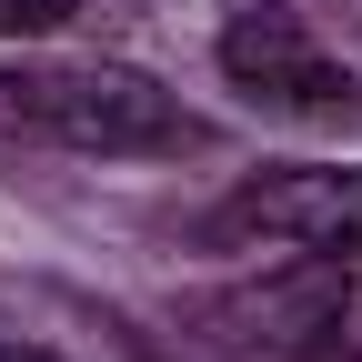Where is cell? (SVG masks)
<instances>
[{
    "label": "cell",
    "mask_w": 362,
    "mask_h": 362,
    "mask_svg": "<svg viewBox=\"0 0 362 362\" xmlns=\"http://www.w3.org/2000/svg\"><path fill=\"white\" fill-rule=\"evenodd\" d=\"M0 121L51 151H90V161H181L211 141V121L181 111V90H161L131 61H11Z\"/></svg>",
    "instance_id": "6da1fadb"
},
{
    "label": "cell",
    "mask_w": 362,
    "mask_h": 362,
    "mask_svg": "<svg viewBox=\"0 0 362 362\" xmlns=\"http://www.w3.org/2000/svg\"><path fill=\"white\" fill-rule=\"evenodd\" d=\"M211 61H221V81L252 111L292 121V131H362V71L302 11H282V0H242L211 30Z\"/></svg>",
    "instance_id": "7a4b0ae2"
},
{
    "label": "cell",
    "mask_w": 362,
    "mask_h": 362,
    "mask_svg": "<svg viewBox=\"0 0 362 362\" xmlns=\"http://www.w3.org/2000/svg\"><path fill=\"white\" fill-rule=\"evenodd\" d=\"M221 232L302 252V262H362V161H282L252 171L221 202Z\"/></svg>",
    "instance_id": "3957f363"
},
{
    "label": "cell",
    "mask_w": 362,
    "mask_h": 362,
    "mask_svg": "<svg viewBox=\"0 0 362 362\" xmlns=\"http://www.w3.org/2000/svg\"><path fill=\"white\" fill-rule=\"evenodd\" d=\"M101 0H0V40H51V30H81Z\"/></svg>",
    "instance_id": "277c9868"
},
{
    "label": "cell",
    "mask_w": 362,
    "mask_h": 362,
    "mask_svg": "<svg viewBox=\"0 0 362 362\" xmlns=\"http://www.w3.org/2000/svg\"><path fill=\"white\" fill-rule=\"evenodd\" d=\"M0 362H61V352H40V342H0Z\"/></svg>",
    "instance_id": "5b68a950"
},
{
    "label": "cell",
    "mask_w": 362,
    "mask_h": 362,
    "mask_svg": "<svg viewBox=\"0 0 362 362\" xmlns=\"http://www.w3.org/2000/svg\"><path fill=\"white\" fill-rule=\"evenodd\" d=\"M352 342H362V332H352Z\"/></svg>",
    "instance_id": "8992f818"
}]
</instances>
